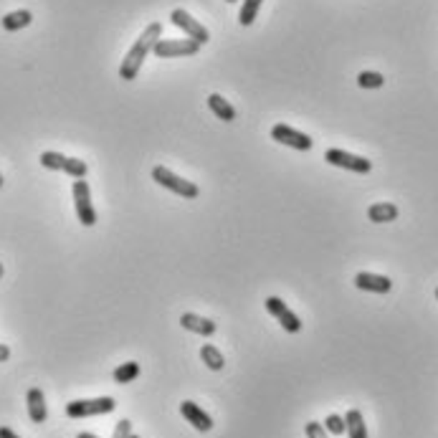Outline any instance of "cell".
<instances>
[{"label": "cell", "mask_w": 438, "mask_h": 438, "mask_svg": "<svg viewBox=\"0 0 438 438\" xmlns=\"http://www.w3.org/2000/svg\"><path fill=\"white\" fill-rule=\"evenodd\" d=\"M160 33H162V26L157 23H150L147 28L142 31V36H139L137 41H134V46L129 48V53L124 56V61H122V66H119V79H124V81H132V79H137V74H139V66H142V61H144V56L155 48V43L160 41Z\"/></svg>", "instance_id": "6da1fadb"}, {"label": "cell", "mask_w": 438, "mask_h": 438, "mask_svg": "<svg viewBox=\"0 0 438 438\" xmlns=\"http://www.w3.org/2000/svg\"><path fill=\"white\" fill-rule=\"evenodd\" d=\"M152 180H155V183H160L162 188H168V191L183 196V198H198V196H201V191H198L196 183H191V180H183L180 175H175L173 170H168V168H162V165H157V168L152 170Z\"/></svg>", "instance_id": "7a4b0ae2"}, {"label": "cell", "mask_w": 438, "mask_h": 438, "mask_svg": "<svg viewBox=\"0 0 438 438\" xmlns=\"http://www.w3.org/2000/svg\"><path fill=\"white\" fill-rule=\"evenodd\" d=\"M117 408L114 398H94V400H71L66 403L69 418H89V415H104Z\"/></svg>", "instance_id": "3957f363"}, {"label": "cell", "mask_w": 438, "mask_h": 438, "mask_svg": "<svg viewBox=\"0 0 438 438\" xmlns=\"http://www.w3.org/2000/svg\"><path fill=\"white\" fill-rule=\"evenodd\" d=\"M74 205L81 223L84 225L97 223V210L92 205V191H89L87 180H74Z\"/></svg>", "instance_id": "277c9868"}, {"label": "cell", "mask_w": 438, "mask_h": 438, "mask_svg": "<svg viewBox=\"0 0 438 438\" xmlns=\"http://www.w3.org/2000/svg\"><path fill=\"white\" fill-rule=\"evenodd\" d=\"M155 56L157 58H173V56H193V53L201 51V43L193 38H180V41H168L162 38L155 43Z\"/></svg>", "instance_id": "5b68a950"}, {"label": "cell", "mask_w": 438, "mask_h": 438, "mask_svg": "<svg viewBox=\"0 0 438 438\" xmlns=\"http://www.w3.org/2000/svg\"><path fill=\"white\" fill-rule=\"evenodd\" d=\"M324 160L329 162V165H335V168H345V170H352V173H370L373 170V162L365 160V157H358V155H350V152L345 150H327L324 152Z\"/></svg>", "instance_id": "8992f818"}, {"label": "cell", "mask_w": 438, "mask_h": 438, "mask_svg": "<svg viewBox=\"0 0 438 438\" xmlns=\"http://www.w3.org/2000/svg\"><path fill=\"white\" fill-rule=\"evenodd\" d=\"M170 21H173V26H178V28H183L185 33L191 36L193 41H198V43H208L210 41V33H208L205 26H201L196 21V18L191 16L188 11H183V8H175L173 13H170Z\"/></svg>", "instance_id": "52a82bcc"}, {"label": "cell", "mask_w": 438, "mask_h": 438, "mask_svg": "<svg viewBox=\"0 0 438 438\" xmlns=\"http://www.w3.org/2000/svg\"><path fill=\"white\" fill-rule=\"evenodd\" d=\"M266 309H269L271 317H277V322L282 324L287 332H292V335H297V332L301 329V319L297 317L294 311L289 309L279 297H269V299H266Z\"/></svg>", "instance_id": "ba28073f"}, {"label": "cell", "mask_w": 438, "mask_h": 438, "mask_svg": "<svg viewBox=\"0 0 438 438\" xmlns=\"http://www.w3.org/2000/svg\"><path fill=\"white\" fill-rule=\"evenodd\" d=\"M271 137L277 139L282 144H289V147H294V150H311V137L299 129L289 127V124H277V127L271 129Z\"/></svg>", "instance_id": "9c48e42d"}, {"label": "cell", "mask_w": 438, "mask_h": 438, "mask_svg": "<svg viewBox=\"0 0 438 438\" xmlns=\"http://www.w3.org/2000/svg\"><path fill=\"white\" fill-rule=\"evenodd\" d=\"M355 287L363 289V292H373V294H388L392 289V282L388 277H380V274L360 271L358 277H355Z\"/></svg>", "instance_id": "30bf717a"}, {"label": "cell", "mask_w": 438, "mask_h": 438, "mask_svg": "<svg viewBox=\"0 0 438 438\" xmlns=\"http://www.w3.org/2000/svg\"><path fill=\"white\" fill-rule=\"evenodd\" d=\"M180 413H183V418L188 423H193V426L198 428V431H210V428H213V418H210V415L205 413V410H201L198 408L196 403H193V400H183V403H180Z\"/></svg>", "instance_id": "8fae6325"}, {"label": "cell", "mask_w": 438, "mask_h": 438, "mask_svg": "<svg viewBox=\"0 0 438 438\" xmlns=\"http://www.w3.org/2000/svg\"><path fill=\"white\" fill-rule=\"evenodd\" d=\"M26 403H28L31 421L33 423H46L48 408H46V398H43V390H41V388H31L28 395H26Z\"/></svg>", "instance_id": "7c38bea8"}, {"label": "cell", "mask_w": 438, "mask_h": 438, "mask_svg": "<svg viewBox=\"0 0 438 438\" xmlns=\"http://www.w3.org/2000/svg\"><path fill=\"white\" fill-rule=\"evenodd\" d=\"M180 324H183L185 329H191V332L203 335V337H210L215 332V322H210V319H205V317H198V314H191V311L180 317Z\"/></svg>", "instance_id": "4fadbf2b"}, {"label": "cell", "mask_w": 438, "mask_h": 438, "mask_svg": "<svg viewBox=\"0 0 438 438\" xmlns=\"http://www.w3.org/2000/svg\"><path fill=\"white\" fill-rule=\"evenodd\" d=\"M208 107H210V112H213L218 119H223V122L236 119V107H233L228 99L220 97V94H210V97H208Z\"/></svg>", "instance_id": "5bb4252c"}, {"label": "cell", "mask_w": 438, "mask_h": 438, "mask_svg": "<svg viewBox=\"0 0 438 438\" xmlns=\"http://www.w3.org/2000/svg\"><path fill=\"white\" fill-rule=\"evenodd\" d=\"M368 218L373 223H390V220L398 218V205H392V203H373L368 208Z\"/></svg>", "instance_id": "9a60e30c"}, {"label": "cell", "mask_w": 438, "mask_h": 438, "mask_svg": "<svg viewBox=\"0 0 438 438\" xmlns=\"http://www.w3.org/2000/svg\"><path fill=\"white\" fill-rule=\"evenodd\" d=\"M345 431L350 433V438H368V428H365V418L358 408H352L345 415Z\"/></svg>", "instance_id": "2e32d148"}, {"label": "cell", "mask_w": 438, "mask_h": 438, "mask_svg": "<svg viewBox=\"0 0 438 438\" xmlns=\"http://www.w3.org/2000/svg\"><path fill=\"white\" fill-rule=\"evenodd\" d=\"M31 21H33L31 11H13V13H8V16H3V28L21 31V28H26V26H31Z\"/></svg>", "instance_id": "e0dca14e"}, {"label": "cell", "mask_w": 438, "mask_h": 438, "mask_svg": "<svg viewBox=\"0 0 438 438\" xmlns=\"http://www.w3.org/2000/svg\"><path fill=\"white\" fill-rule=\"evenodd\" d=\"M264 0H243L241 6V13H238V23L241 26H251L256 21V16H259V8Z\"/></svg>", "instance_id": "ac0fdd59"}, {"label": "cell", "mask_w": 438, "mask_h": 438, "mask_svg": "<svg viewBox=\"0 0 438 438\" xmlns=\"http://www.w3.org/2000/svg\"><path fill=\"white\" fill-rule=\"evenodd\" d=\"M201 360H203V363H205L210 370H223V365H225L223 355H220V352L215 350L213 345H203V347H201Z\"/></svg>", "instance_id": "d6986e66"}, {"label": "cell", "mask_w": 438, "mask_h": 438, "mask_svg": "<svg viewBox=\"0 0 438 438\" xmlns=\"http://www.w3.org/2000/svg\"><path fill=\"white\" fill-rule=\"evenodd\" d=\"M139 375V365L137 363H124L114 370V383L119 385H127V383H134V378Z\"/></svg>", "instance_id": "ffe728a7"}, {"label": "cell", "mask_w": 438, "mask_h": 438, "mask_svg": "<svg viewBox=\"0 0 438 438\" xmlns=\"http://www.w3.org/2000/svg\"><path fill=\"white\" fill-rule=\"evenodd\" d=\"M41 165L48 170H61V173H64L66 155H61V152H43V155H41Z\"/></svg>", "instance_id": "44dd1931"}, {"label": "cell", "mask_w": 438, "mask_h": 438, "mask_svg": "<svg viewBox=\"0 0 438 438\" xmlns=\"http://www.w3.org/2000/svg\"><path fill=\"white\" fill-rule=\"evenodd\" d=\"M66 175H71L74 180H81V178H87L89 168H87V162L84 160H76V157H66V168H64Z\"/></svg>", "instance_id": "7402d4cb"}, {"label": "cell", "mask_w": 438, "mask_h": 438, "mask_svg": "<svg viewBox=\"0 0 438 438\" xmlns=\"http://www.w3.org/2000/svg\"><path fill=\"white\" fill-rule=\"evenodd\" d=\"M358 84L363 89H380L383 84H385V76L378 74V71H363V74L358 76Z\"/></svg>", "instance_id": "603a6c76"}, {"label": "cell", "mask_w": 438, "mask_h": 438, "mask_svg": "<svg viewBox=\"0 0 438 438\" xmlns=\"http://www.w3.org/2000/svg\"><path fill=\"white\" fill-rule=\"evenodd\" d=\"M322 426H324V431L332 433V436H342V433H345V418L332 413V415H327V421H324Z\"/></svg>", "instance_id": "cb8c5ba5"}, {"label": "cell", "mask_w": 438, "mask_h": 438, "mask_svg": "<svg viewBox=\"0 0 438 438\" xmlns=\"http://www.w3.org/2000/svg\"><path fill=\"white\" fill-rule=\"evenodd\" d=\"M306 438H327V431H324L322 423L309 421L306 423Z\"/></svg>", "instance_id": "d4e9b609"}, {"label": "cell", "mask_w": 438, "mask_h": 438, "mask_svg": "<svg viewBox=\"0 0 438 438\" xmlns=\"http://www.w3.org/2000/svg\"><path fill=\"white\" fill-rule=\"evenodd\" d=\"M132 436V423L124 418V421H119L117 423V428H114V433H112V438H129Z\"/></svg>", "instance_id": "484cf974"}, {"label": "cell", "mask_w": 438, "mask_h": 438, "mask_svg": "<svg viewBox=\"0 0 438 438\" xmlns=\"http://www.w3.org/2000/svg\"><path fill=\"white\" fill-rule=\"evenodd\" d=\"M8 358H11V347H8V345H0V363H6Z\"/></svg>", "instance_id": "4316f807"}, {"label": "cell", "mask_w": 438, "mask_h": 438, "mask_svg": "<svg viewBox=\"0 0 438 438\" xmlns=\"http://www.w3.org/2000/svg\"><path fill=\"white\" fill-rule=\"evenodd\" d=\"M0 438H21V436H16V433H13L11 428L3 426V428H0Z\"/></svg>", "instance_id": "83f0119b"}, {"label": "cell", "mask_w": 438, "mask_h": 438, "mask_svg": "<svg viewBox=\"0 0 438 438\" xmlns=\"http://www.w3.org/2000/svg\"><path fill=\"white\" fill-rule=\"evenodd\" d=\"M76 438H99V436H94V433H87V431H84V433H79V436H76Z\"/></svg>", "instance_id": "f1b7e54d"}, {"label": "cell", "mask_w": 438, "mask_h": 438, "mask_svg": "<svg viewBox=\"0 0 438 438\" xmlns=\"http://www.w3.org/2000/svg\"><path fill=\"white\" fill-rule=\"evenodd\" d=\"M0 279H3V264H0Z\"/></svg>", "instance_id": "f546056e"}, {"label": "cell", "mask_w": 438, "mask_h": 438, "mask_svg": "<svg viewBox=\"0 0 438 438\" xmlns=\"http://www.w3.org/2000/svg\"><path fill=\"white\" fill-rule=\"evenodd\" d=\"M0 188H3V175H0Z\"/></svg>", "instance_id": "4dcf8cb0"}, {"label": "cell", "mask_w": 438, "mask_h": 438, "mask_svg": "<svg viewBox=\"0 0 438 438\" xmlns=\"http://www.w3.org/2000/svg\"><path fill=\"white\" fill-rule=\"evenodd\" d=\"M129 438H139V436H134V433H132V436H129Z\"/></svg>", "instance_id": "1f68e13d"}, {"label": "cell", "mask_w": 438, "mask_h": 438, "mask_svg": "<svg viewBox=\"0 0 438 438\" xmlns=\"http://www.w3.org/2000/svg\"><path fill=\"white\" fill-rule=\"evenodd\" d=\"M436 299H438V289H436Z\"/></svg>", "instance_id": "d6a6232c"}, {"label": "cell", "mask_w": 438, "mask_h": 438, "mask_svg": "<svg viewBox=\"0 0 438 438\" xmlns=\"http://www.w3.org/2000/svg\"><path fill=\"white\" fill-rule=\"evenodd\" d=\"M228 3H236V0H228Z\"/></svg>", "instance_id": "836d02e7"}]
</instances>
